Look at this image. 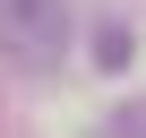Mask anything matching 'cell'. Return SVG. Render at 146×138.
I'll use <instances>...</instances> for the list:
<instances>
[{"label":"cell","mask_w":146,"mask_h":138,"mask_svg":"<svg viewBox=\"0 0 146 138\" xmlns=\"http://www.w3.org/2000/svg\"><path fill=\"white\" fill-rule=\"evenodd\" d=\"M0 60L26 78H52L69 60V0H0Z\"/></svg>","instance_id":"1"}]
</instances>
